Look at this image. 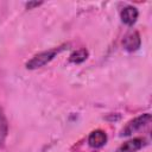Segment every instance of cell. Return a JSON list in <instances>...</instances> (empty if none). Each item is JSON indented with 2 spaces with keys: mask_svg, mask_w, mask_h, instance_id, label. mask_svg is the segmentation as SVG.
<instances>
[{
  "mask_svg": "<svg viewBox=\"0 0 152 152\" xmlns=\"http://www.w3.org/2000/svg\"><path fill=\"white\" fill-rule=\"evenodd\" d=\"M7 133H8V122L2 109H0V147L4 146L7 138Z\"/></svg>",
  "mask_w": 152,
  "mask_h": 152,
  "instance_id": "obj_7",
  "label": "cell"
},
{
  "mask_svg": "<svg viewBox=\"0 0 152 152\" xmlns=\"http://www.w3.org/2000/svg\"><path fill=\"white\" fill-rule=\"evenodd\" d=\"M120 15H121V20L124 24H126L127 26H132L137 21L139 17V12L134 6H126L121 11Z\"/></svg>",
  "mask_w": 152,
  "mask_h": 152,
  "instance_id": "obj_6",
  "label": "cell"
},
{
  "mask_svg": "<svg viewBox=\"0 0 152 152\" xmlns=\"http://www.w3.org/2000/svg\"><path fill=\"white\" fill-rule=\"evenodd\" d=\"M88 56H89V53H88V50H86V49H78V50L74 51V52L70 55V57H69V61H70L71 63L78 64V63H82V62H84V61L88 58Z\"/></svg>",
  "mask_w": 152,
  "mask_h": 152,
  "instance_id": "obj_8",
  "label": "cell"
},
{
  "mask_svg": "<svg viewBox=\"0 0 152 152\" xmlns=\"http://www.w3.org/2000/svg\"><path fill=\"white\" fill-rule=\"evenodd\" d=\"M106 142H107V134L102 129H95L88 137V144L93 148H100L104 146Z\"/></svg>",
  "mask_w": 152,
  "mask_h": 152,
  "instance_id": "obj_5",
  "label": "cell"
},
{
  "mask_svg": "<svg viewBox=\"0 0 152 152\" xmlns=\"http://www.w3.org/2000/svg\"><path fill=\"white\" fill-rule=\"evenodd\" d=\"M39 5H42V2H38V1H30V2H27L25 6H26L27 10H32L33 7H37V6H39Z\"/></svg>",
  "mask_w": 152,
  "mask_h": 152,
  "instance_id": "obj_9",
  "label": "cell"
},
{
  "mask_svg": "<svg viewBox=\"0 0 152 152\" xmlns=\"http://www.w3.org/2000/svg\"><path fill=\"white\" fill-rule=\"evenodd\" d=\"M146 140L144 138H133L131 140L125 141L122 145H120L115 152H135L140 150L142 146H145Z\"/></svg>",
  "mask_w": 152,
  "mask_h": 152,
  "instance_id": "obj_4",
  "label": "cell"
},
{
  "mask_svg": "<svg viewBox=\"0 0 152 152\" xmlns=\"http://www.w3.org/2000/svg\"><path fill=\"white\" fill-rule=\"evenodd\" d=\"M122 45L129 52L137 51L140 48V45H141V38H140L139 32L138 31H131V32H128L125 36L124 40H122Z\"/></svg>",
  "mask_w": 152,
  "mask_h": 152,
  "instance_id": "obj_3",
  "label": "cell"
},
{
  "mask_svg": "<svg viewBox=\"0 0 152 152\" xmlns=\"http://www.w3.org/2000/svg\"><path fill=\"white\" fill-rule=\"evenodd\" d=\"M150 122H151V114H150V113L141 114V115L134 118L133 120H131V121L125 126V128L122 129L121 135H125V137L132 135L133 133H137L138 131H140V129H142L144 127H146Z\"/></svg>",
  "mask_w": 152,
  "mask_h": 152,
  "instance_id": "obj_2",
  "label": "cell"
},
{
  "mask_svg": "<svg viewBox=\"0 0 152 152\" xmlns=\"http://www.w3.org/2000/svg\"><path fill=\"white\" fill-rule=\"evenodd\" d=\"M62 50V48H57V49H51V50H48V51H43V52H39L37 55H34L27 63H26V68L30 69V70H33V69H38V68H42L44 66L45 64H48L50 61H52L55 58V56Z\"/></svg>",
  "mask_w": 152,
  "mask_h": 152,
  "instance_id": "obj_1",
  "label": "cell"
}]
</instances>
